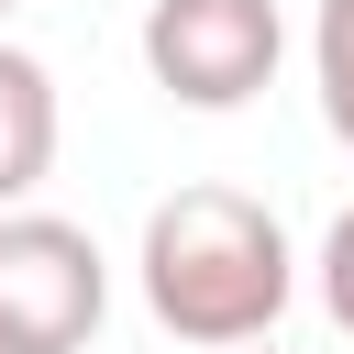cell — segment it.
<instances>
[{
	"mask_svg": "<svg viewBox=\"0 0 354 354\" xmlns=\"http://www.w3.org/2000/svg\"><path fill=\"white\" fill-rule=\"evenodd\" d=\"M288 232H277V210L266 199H243V188H177V199H155V221H144V310L177 332V343H199V354H232V343H266L277 332V310H288Z\"/></svg>",
	"mask_w": 354,
	"mask_h": 354,
	"instance_id": "6da1fadb",
	"label": "cell"
},
{
	"mask_svg": "<svg viewBox=\"0 0 354 354\" xmlns=\"http://www.w3.org/2000/svg\"><path fill=\"white\" fill-rule=\"evenodd\" d=\"M0 11H11V0H0Z\"/></svg>",
	"mask_w": 354,
	"mask_h": 354,
	"instance_id": "ba28073f",
	"label": "cell"
},
{
	"mask_svg": "<svg viewBox=\"0 0 354 354\" xmlns=\"http://www.w3.org/2000/svg\"><path fill=\"white\" fill-rule=\"evenodd\" d=\"M310 77H321V122L354 144V0H321V22H310Z\"/></svg>",
	"mask_w": 354,
	"mask_h": 354,
	"instance_id": "5b68a950",
	"label": "cell"
},
{
	"mask_svg": "<svg viewBox=\"0 0 354 354\" xmlns=\"http://www.w3.org/2000/svg\"><path fill=\"white\" fill-rule=\"evenodd\" d=\"M321 299H332V321L354 332V210L321 232Z\"/></svg>",
	"mask_w": 354,
	"mask_h": 354,
	"instance_id": "8992f818",
	"label": "cell"
},
{
	"mask_svg": "<svg viewBox=\"0 0 354 354\" xmlns=\"http://www.w3.org/2000/svg\"><path fill=\"white\" fill-rule=\"evenodd\" d=\"M232 354H277V343H232Z\"/></svg>",
	"mask_w": 354,
	"mask_h": 354,
	"instance_id": "52a82bcc",
	"label": "cell"
},
{
	"mask_svg": "<svg viewBox=\"0 0 354 354\" xmlns=\"http://www.w3.org/2000/svg\"><path fill=\"white\" fill-rule=\"evenodd\" d=\"M111 310V266L55 210H0V354H77Z\"/></svg>",
	"mask_w": 354,
	"mask_h": 354,
	"instance_id": "7a4b0ae2",
	"label": "cell"
},
{
	"mask_svg": "<svg viewBox=\"0 0 354 354\" xmlns=\"http://www.w3.org/2000/svg\"><path fill=\"white\" fill-rule=\"evenodd\" d=\"M288 55L277 0H155L144 11V77L188 111H243Z\"/></svg>",
	"mask_w": 354,
	"mask_h": 354,
	"instance_id": "3957f363",
	"label": "cell"
},
{
	"mask_svg": "<svg viewBox=\"0 0 354 354\" xmlns=\"http://www.w3.org/2000/svg\"><path fill=\"white\" fill-rule=\"evenodd\" d=\"M44 166H55V77L22 44H0V210H22Z\"/></svg>",
	"mask_w": 354,
	"mask_h": 354,
	"instance_id": "277c9868",
	"label": "cell"
}]
</instances>
